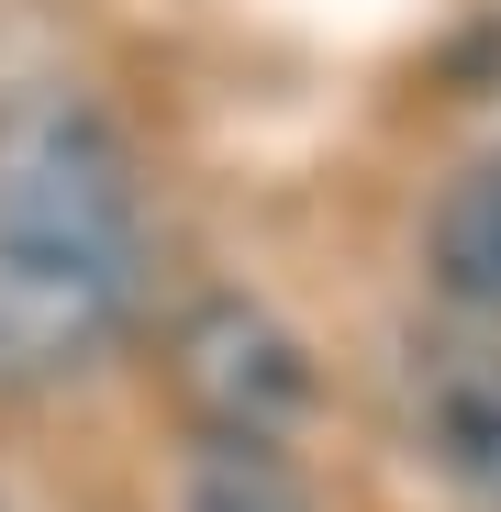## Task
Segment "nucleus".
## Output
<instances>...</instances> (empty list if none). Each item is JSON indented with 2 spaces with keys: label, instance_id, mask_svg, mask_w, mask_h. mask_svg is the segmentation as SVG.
Instances as JSON below:
<instances>
[{
  "label": "nucleus",
  "instance_id": "nucleus-2",
  "mask_svg": "<svg viewBox=\"0 0 501 512\" xmlns=\"http://www.w3.org/2000/svg\"><path fill=\"white\" fill-rule=\"evenodd\" d=\"M156 379H167V401H179V423L201 446H279L290 423L312 412L301 334L268 301H245V290H201L179 323H167Z\"/></svg>",
  "mask_w": 501,
  "mask_h": 512
},
{
  "label": "nucleus",
  "instance_id": "nucleus-3",
  "mask_svg": "<svg viewBox=\"0 0 501 512\" xmlns=\"http://www.w3.org/2000/svg\"><path fill=\"white\" fill-rule=\"evenodd\" d=\"M401 435L435 479L501 512V346L490 334H424L401 357Z\"/></svg>",
  "mask_w": 501,
  "mask_h": 512
},
{
  "label": "nucleus",
  "instance_id": "nucleus-1",
  "mask_svg": "<svg viewBox=\"0 0 501 512\" xmlns=\"http://www.w3.org/2000/svg\"><path fill=\"white\" fill-rule=\"evenodd\" d=\"M145 312V190L101 101L0 112V390L90 379Z\"/></svg>",
  "mask_w": 501,
  "mask_h": 512
},
{
  "label": "nucleus",
  "instance_id": "nucleus-4",
  "mask_svg": "<svg viewBox=\"0 0 501 512\" xmlns=\"http://www.w3.org/2000/svg\"><path fill=\"white\" fill-rule=\"evenodd\" d=\"M424 279L468 312L501 323V156H468L424 212Z\"/></svg>",
  "mask_w": 501,
  "mask_h": 512
},
{
  "label": "nucleus",
  "instance_id": "nucleus-5",
  "mask_svg": "<svg viewBox=\"0 0 501 512\" xmlns=\"http://www.w3.org/2000/svg\"><path fill=\"white\" fill-rule=\"evenodd\" d=\"M179 512H312V490H301V468L279 446H201Z\"/></svg>",
  "mask_w": 501,
  "mask_h": 512
}]
</instances>
